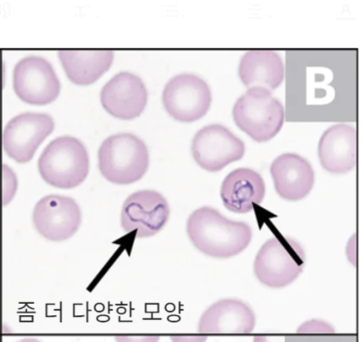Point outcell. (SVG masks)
<instances>
[{
	"label": "cell",
	"instance_id": "ac0fdd59",
	"mask_svg": "<svg viewBox=\"0 0 362 342\" xmlns=\"http://www.w3.org/2000/svg\"><path fill=\"white\" fill-rule=\"evenodd\" d=\"M58 57L68 78L74 84H93L110 69L112 50H59Z\"/></svg>",
	"mask_w": 362,
	"mask_h": 342
},
{
	"label": "cell",
	"instance_id": "4fadbf2b",
	"mask_svg": "<svg viewBox=\"0 0 362 342\" xmlns=\"http://www.w3.org/2000/svg\"><path fill=\"white\" fill-rule=\"evenodd\" d=\"M256 317L247 303L223 299L204 311L198 323V333L204 334H247L254 331Z\"/></svg>",
	"mask_w": 362,
	"mask_h": 342
},
{
	"label": "cell",
	"instance_id": "44dd1931",
	"mask_svg": "<svg viewBox=\"0 0 362 342\" xmlns=\"http://www.w3.org/2000/svg\"><path fill=\"white\" fill-rule=\"evenodd\" d=\"M116 342H158L160 336L157 335H142V336H132V335H119L115 336Z\"/></svg>",
	"mask_w": 362,
	"mask_h": 342
},
{
	"label": "cell",
	"instance_id": "5bb4252c",
	"mask_svg": "<svg viewBox=\"0 0 362 342\" xmlns=\"http://www.w3.org/2000/svg\"><path fill=\"white\" fill-rule=\"evenodd\" d=\"M271 174L279 196L286 201L303 199L313 190L315 173L308 160L296 153H284L273 160Z\"/></svg>",
	"mask_w": 362,
	"mask_h": 342
},
{
	"label": "cell",
	"instance_id": "8992f818",
	"mask_svg": "<svg viewBox=\"0 0 362 342\" xmlns=\"http://www.w3.org/2000/svg\"><path fill=\"white\" fill-rule=\"evenodd\" d=\"M162 98L167 112L180 122H194L203 118L213 100L206 82L191 73L179 74L170 80Z\"/></svg>",
	"mask_w": 362,
	"mask_h": 342
},
{
	"label": "cell",
	"instance_id": "8fae6325",
	"mask_svg": "<svg viewBox=\"0 0 362 342\" xmlns=\"http://www.w3.org/2000/svg\"><path fill=\"white\" fill-rule=\"evenodd\" d=\"M54 128V123L49 115L36 112L17 115L3 131V149L16 162L29 163Z\"/></svg>",
	"mask_w": 362,
	"mask_h": 342
},
{
	"label": "cell",
	"instance_id": "ba28073f",
	"mask_svg": "<svg viewBox=\"0 0 362 342\" xmlns=\"http://www.w3.org/2000/svg\"><path fill=\"white\" fill-rule=\"evenodd\" d=\"M13 88L17 97L30 105H45L60 94V81L45 58L28 57L16 64L13 73Z\"/></svg>",
	"mask_w": 362,
	"mask_h": 342
},
{
	"label": "cell",
	"instance_id": "cb8c5ba5",
	"mask_svg": "<svg viewBox=\"0 0 362 342\" xmlns=\"http://www.w3.org/2000/svg\"><path fill=\"white\" fill-rule=\"evenodd\" d=\"M16 342H42L40 340H37L36 338L29 337V338H23L21 340L17 341Z\"/></svg>",
	"mask_w": 362,
	"mask_h": 342
},
{
	"label": "cell",
	"instance_id": "3957f363",
	"mask_svg": "<svg viewBox=\"0 0 362 342\" xmlns=\"http://www.w3.org/2000/svg\"><path fill=\"white\" fill-rule=\"evenodd\" d=\"M37 169L47 184L60 189H71L87 179L90 159L80 140L69 136H60L44 149Z\"/></svg>",
	"mask_w": 362,
	"mask_h": 342
},
{
	"label": "cell",
	"instance_id": "277c9868",
	"mask_svg": "<svg viewBox=\"0 0 362 342\" xmlns=\"http://www.w3.org/2000/svg\"><path fill=\"white\" fill-rule=\"evenodd\" d=\"M232 114L235 125L259 143L275 138L285 122L284 106L264 88H249L235 102Z\"/></svg>",
	"mask_w": 362,
	"mask_h": 342
},
{
	"label": "cell",
	"instance_id": "9c48e42d",
	"mask_svg": "<svg viewBox=\"0 0 362 342\" xmlns=\"http://www.w3.org/2000/svg\"><path fill=\"white\" fill-rule=\"evenodd\" d=\"M191 151L202 169L217 172L243 158L245 143L230 129L221 124L204 126L194 136Z\"/></svg>",
	"mask_w": 362,
	"mask_h": 342
},
{
	"label": "cell",
	"instance_id": "9a60e30c",
	"mask_svg": "<svg viewBox=\"0 0 362 342\" xmlns=\"http://www.w3.org/2000/svg\"><path fill=\"white\" fill-rule=\"evenodd\" d=\"M356 129L348 124L330 126L321 136L317 155L321 166L332 174L350 172L356 165Z\"/></svg>",
	"mask_w": 362,
	"mask_h": 342
},
{
	"label": "cell",
	"instance_id": "7a4b0ae2",
	"mask_svg": "<svg viewBox=\"0 0 362 342\" xmlns=\"http://www.w3.org/2000/svg\"><path fill=\"white\" fill-rule=\"evenodd\" d=\"M98 169L109 182L129 184L144 177L149 167L148 147L131 134L109 136L98 150Z\"/></svg>",
	"mask_w": 362,
	"mask_h": 342
},
{
	"label": "cell",
	"instance_id": "d6986e66",
	"mask_svg": "<svg viewBox=\"0 0 362 342\" xmlns=\"http://www.w3.org/2000/svg\"><path fill=\"white\" fill-rule=\"evenodd\" d=\"M17 187H18V181L16 173L13 172L11 167L6 164L2 166V205L6 207L11 203L15 197Z\"/></svg>",
	"mask_w": 362,
	"mask_h": 342
},
{
	"label": "cell",
	"instance_id": "7c38bea8",
	"mask_svg": "<svg viewBox=\"0 0 362 342\" xmlns=\"http://www.w3.org/2000/svg\"><path fill=\"white\" fill-rule=\"evenodd\" d=\"M105 110L115 118L139 117L148 102V90L141 78L135 74L119 73L105 85L100 95Z\"/></svg>",
	"mask_w": 362,
	"mask_h": 342
},
{
	"label": "cell",
	"instance_id": "2e32d148",
	"mask_svg": "<svg viewBox=\"0 0 362 342\" xmlns=\"http://www.w3.org/2000/svg\"><path fill=\"white\" fill-rule=\"evenodd\" d=\"M264 179L255 170L239 167L225 177L221 188V197L228 211L245 214L261 204L265 197Z\"/></svg>",
	"mask_w": 362,
	"mask_h": 342
},
{
	"label": "cell",
	"instance_id": "e0dca14e",
	"mask_svg": "<svg viewBox=\"0 0 362 342\" xmlns=\"http://www.w3.org/2000/svg\"><path fill=\"white\" fill-rule=\"evenodd\" d=\"M238 74L248 90L259 88L272 91L284 80L285 67L275 51L251 50L241 58Z\"/></svg>",
	"mask_w": 362,
	"mask_h": 342
},
{
	"label": "cell",
	"instance_id": "30bf717a",
	"mask_svg": "<svg viewBox=\"0 0 362 342\" xmlns=\"http://www.w3.org/2000/svg\"><path fill=\"white\" fill-rule=\"evenodd\" d=\"M83 215L73 198L50 194L42 198L33 211L34 228L51 242H64L76 234Z\"/></svg>",
	"mask_w": 362,
	"mask_h": 342
},
{
	"label": "cell",
	"instance_id": "6da1fadb",
	"mask_svg": "<svg viewBox=\"0 0 362 342\" xmlns=\"http://www.w3.org/2000/svg\"><path fill=\"white\" fill-rule=\"evenodd\" d=\"M189 240L204 255L228 259L240 254L251 244L250 225L228 220L216 208L202 207L191 213L187 222Z\"/></svg>",
	"mask_w": 362,
	"mask_h": 342
},
{
	"label": "cell",
	"instance_id": "52a82bcc",
	"mask_svg": "<svg viewBox=\"0 0 362 342\" xmlns=\"http://www.w3.org/2000/svg\"><path fill=\"white\" fill-rule=\"evenodd\" d=\"M170 215L168 201L158 191H139L131 194L122 205L121 225L136 237H152L165 227Z\"/></svg>",
	"mask_w": 362,
	"mask_h": 342
},
{
	"label": "cell",
	"instance_id": "ffe728a7",
	"mask_svg": "<svg viewBox=\"0 0 362 342\" xmlns=\"http://www.w3.org/2000/svg\"><path fill=\"white\" fill-rule=\"evenodd\" d=\"M297 333H334V328L323 321L313 320L303 324Z\"/></svg>",
	"mask_w": 362,
	"mask_h": 342
},
{
	"label": "cell",
	"instance_id": "7402d4cb",
	"mask_svg": "<svg viewBox=\"0 0 362 342\" xmlns=\"http://www.w3.org/2000/svg\"><path fill=\"white\" fill-rule=\"evenodd\" d=\"M206 338L202 336H170L173 342H206Z\"/></svg>",
	"mask_w": 362,
	"mask_h": 342
},
{
	"label": "cell",
	"instance_id": "603a6c76",
	"mask_svg": "<svg viewBox=\"0 0 362 342\" xmlns=\"http://www.w3.org/2000/svg\"><path fill=\"white\" fill-rule=\"evenodd\" d=\"M254 342H279V338L271 336H255Z\"/></svg>",
	"mask_w": 362,
	"mask_h": 342
},
{
	"label": "cell",
	"instance_id": "5b68a950",
	"mask_svg": "<svg viewBox=\"0 0 362 342\" xmlns=\"http://www.w3.org/2000/svg\"><path fill=\"white\" fill-rule=\"evenodd\" d=\"M305 252L298 242L288 237H272L255 256L254 272L259 282L273 289L284 288L303 271Z\"/></svg>",
	"mask_w": 362,
	"mask_h": 342
}]
</instances>
